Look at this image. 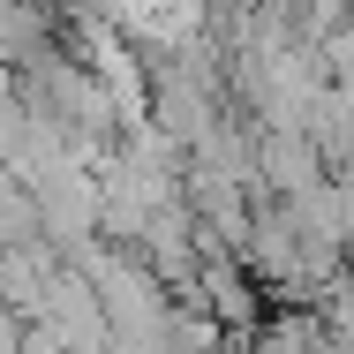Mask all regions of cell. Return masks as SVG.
I'll return each mask as SVG.
<instances>
[{"label": "cell", "mask_w": 354, "mask_h": 354, "mask_svg": "<svg viewBox=\"0 0 354 354\" xmlns=\"http://www.w3.org/2000/svg\"><path fill=\"white\" fill-rule=\"evenodd\" d=\"M38 241V212H30V189L0 166V249H30Z\"/></svg>", "instance_id": "1"}]
</instances>
